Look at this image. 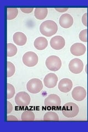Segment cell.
Instances as JSON below:
<instances>
[{
	"instance_id": "cell-8",
	"label": "cell",
	"mask_w": 88,
	"mask_h": 132,
	"mask_svg": "<svg viewBox=\"0 0 88 132\" xmlns=\"http://www.w3.org/2000/svg\"><path fill=\"white\" fill-rule=\"evenodd\" d=\"M61 100L57 95L52 94L48 95L44 100V105L49 107H58L61 106Z\"/></svg>"
},
{
	"instance_id": "cell-16",
	"label": "cell",
	"mask_w": 88,
	"mask_h": 132,
	"mask_svg": "<svg viewBox=\"0 0 88 132\" xmlns=\"http://www.w3.org/2000/svg\"><path fill=\"white\" fill-rule=\"evenodd\" d=\"M48 46L47 40L43 36H40L34 41V46L37 50H44Z\"/></svg>"
},
{
	"instance_id": "cell-23",
	"label": "cell",
	"mask_w": 88,
	"mask_h": 132,
	"mask_svg": "<svg viewBox=\"0 0 88 132\" xmlns=\"http://www.w3.org/2000/svg\"><path fill=\"white\" fill-rule=\"evenodd\" d=\"M15 88L13 85L7 83V99H11L13 97L15 94Z\"/></svg>"
},
{
	"instance_id": "cell-10",
	"label": "cell",
	"mask_w": 88,
	"mask_h": 132,
	"mask_svg": "<svg viewBox=\"0 0 88 132\" xmlns=\"http://www.w3.org/2000/svg\"><path fill=\"white\" fill-rule=\"evenodd\" d=\"M50 44L53 49L55 50H60L65 46L66 41L62 36L57 35L51 38L50 41Z\"/></svg>"
},
{
	"instance_id": "cell-13",
	"label": "cell",
	"mask_w": 88,
	"mask_h": 132,
	"mask_svg": "<svg viewBox=\"0 0 88 132\" xmlns=\"http://www.w3.org/2000/svg\"><path fill=\"white\" fill-rule=\"evenodd\" d=\"M73 87V82L68 78L62 79L58 84V88L60 92L64 93L69 92Z\"/></svg>"
},
{
	"instance_id": "cell-5",
	"label": "cell",
	"mask_w": 88,
	"mask_h": 132,
	"mask_svg": "<svg viewBox=\"0 0 88 132\" xmlns=\"http://www.w3.org/2000/svg\"><path fill=\"white\" fill-rule=\"evenodd\" d=\"M23 63L28 67L35 66L39 61V57L36 53L33 51H28L25 53L22 57Z\"/></svg>"
},
{
	"instance_id": "cell-15",
	"label": "cell",
	"mask_w": 88,
	"mask_h": 132,
	"mask_svg": "<svg viewBox=\"0 0 88 132\" xmlns=\"http://www.w3.org/2000/svg\"><path fill=\"white\" fill-rule=\"evenodd\" d=\"M13 41L18 46H24L27 42V37L22 32H16L13 35Z\"/></svg>"
},
{
	"instance_id": "cell-9",
	"label": "cell",
	"mask_w": 88,
	"mask_h": 132,
	"mask_svg": "<svg viewBox=\"0 0 88 132\" xmlns=\"http://www.w3.org/2000/svg\"><path fill=\"white\" fill-rule=\"evenodd\" d=\"M72 96L74 100L82 101L86 97V91L83 86H76L72 90Z\"/></svg>"
},
{
	"instance_id": "cell-11",
	"label": "cell",
	"mask_w": 88,
	"mask_h": 132,
	"mask_svg": "<svg viewBox=\"0 0 88 132\" xmlns=\"http://www.w3.org/2000/svg\"><path fill=\"white\" fill-rule=\"evenodd\" d=\"M58 80V77L56 74L50 73L44 78V84L46 88L52 89L57 85Z\"/></svg>"
},
{
	"instance_id": "cell-27",
	"label": "cell",
	"mask_w": 88,
	"mask_h": 132,
	"mask_svg": "<svg viewBox=\"0 0 88 132\" xmlns=\"http://www.w3.org/2000/svg\"><path fill=\"white\" fill-rule=\"evenodd\" d=\"M12 110H13V106H12L11 103L9 101H7V114H10Z\"/></svg>"
},
{
	"instance_id": "cell-26",
	"label": "cell",
	"mask_w": 88,
	"mask_h": 132,
	"mask_svg": "<svg viewBox=\"0 0 88 132\" xmlns=\"http://www.w3.org/2000/svg\"><path fill=\"white\" fill-rule=\"evenodd\" d=\"M34 8H20V11H22V12L24 13H27V14H29L30 13L33 12V11L34 10Z\"/></svg>"
},
{
	"instance_id": "cell-7",
	"label": "cell",
	"mask_w": 88,
	"mask_h": 132,
	"mask_svg": "<svg viewBox=\"0 0 88 132\" xmlns=\"http://www.w3.org/2000/svg\"><path fill=\"white\" fill-rule=\"evenodd\" d=\"M68 68L72 73L75 74H79L83 71L84 63L81 60L75 58L69 62Z\"/></svg>"
},
{
	"instance_id": "cell-4",
	"label": "cell",
	"mask_w": 88,
	"mask_h": 132,
	"mask_svg": "<svg viewBox=\"0 0 88 132\" xmlns=\"http://www.w3.org/2000/svg\"><path fill=\"white\" fill-rule=\"evenodd\" d=\"M27 89L29 93L36 94L40 93L43 89V84L38 78H33L27 84Z\"/></svg>"
},
{
	"instance_id": "cell-25",
	"label": "cell",
	"mask_w": 88,
	"mask_h": 132,
	"mask_svg": "<svg viewBox=\"0 0 88 132\" xmlns=\"http://www.w3.org/2000/svg\"><path fill=\"white\" fill-rule=\"evenodd\" d=\"M82 22L83 24L85 27L88 26V13L86 12L84 14L82 18Z\"/></svg>"
},
{
	"instance_id": "cell-17",
	"label": "cell",
	"mask_w": 88,
	"mask_h": 132,
	"mask_svg": "<svg viewBox=\"0 0 88 132\" xmlns=\"http://www.w3.org/2000/svg\"><path fill=\"white\" fill-rule=\"evenodd\" d=\"M48 14L47 8H35L34 10L35 17L39 20H43L46 17Z\"/></svg>"
},
{
	"instance_id": "cell-20",
	"label": "cell",
	"mask_w": 88,
	"mask_h": 132,
	"mask_svg": "<svg viewBox=\"0 0 88 132\" xmlns=\"http://www.w3.org/2000/svg\"><path fill=\"white\" fill-rule=\"evenodd\" d=\"M7 19L8 20L15 19L18 14V9L17 8L8 7L7 8Z\"/></svg>"
},
{
	"instance_id": "cell-3",
	"label": "cell",
	"mask_w": 88,
	"mask_h": 132,
	"mask_svg": "<svg viewBox=\"0 0 88 132\" xmlns=\"http://www.w3.org/2000/svg\"><path fill=\"white\" fill-rule=\"evenodd\" d=\"M47 68L51 71L56 72L62 66V61L60 57L56 55H52L47 57L45 61Z\"/></svg>"
},
{
	"instance_id": "cell-22",
	"label": "cell",
	"mask_w": 88,
	"mask_h": 132,
	"mask_svg": "<svg viewBox=\"0 0 88 132\" xmlns=\"http://www.w3.org/2000/svg\"><path fill=\"white\" fill-rule=\"evenodd\" d=\"M15 71V66L10 61H7V77L10 78L13 76Z\"/></svg>"
},
{
	"instance_id": "cell-18",
	"label": "cell",
	"mask_w": 88,
	"mask_h": 132,
	"mask_svg": "<svg viewBox=\"0 0 88 132\" xmlns=\"http://www.w3.org/2000/svg\"><path fill=\"white\" fill-rule=\"evenodd\" d=\"M35 119V114L30 110L24 111L21 114V120L22 121H33Z\"/></svg>"
},
{
	"instance_id": "cell-21",
	"label": "cell",
	"mask_w": 88,
	"mask_h": 132,
	"mask_svg": "<svg viewBox=\"0 0 88 132\" xmlns=\"http://www.w3.org/2000/svg\"><path fill=\"white\" fill-rule=\"evenodd\" d=\"M18 52L17 47L12 43L7 44V57H11L15 56Z\"/></svg>"
},
{
	"instance_id": "cell-2",
	"label": "cell",
	"mask_w": 88,
	"mask_h": 132,
	"mask_svg": "<svg viewBox=\"0 0 88 132\" xmlns=\"http://www.w3.org/2000/svg\"><path fill=\"white\" fill-rule=\"evenodd\" d=\"M79 109L78 106L73 102H68L62 107V112L65 117L73 118L76 117L79 113Z\"/></svg>"
},
{
	"instance_id": "cell-19",
	"label": "cell",
	"mask_w": 88,
	"mask_h": 132,
	"mask_svg": "<svg viewBox=\"0 0 88 132\" xmlns=\"http://www.w3.org/2000/svg\"><path fill=\"white\" fill-rule=\"evenodd\" d=\"M43 119L45 121H59V116L56 112L49 111L44 114Z\"/></svg>"
},
{
	"instance_id": "cell-6",
	"label": "cell",
	"mask_w": 88,
	"mask_h": 132,
	"mask_svg": "<svg viewBox=\"0 0 88 132\" xmlns=\"http://www.w3.org/2000/svg\"><path fill=\"white\" fill-rule=\"evenodd\" d=\"M31 98L29 95L25 92H20L15 96L16 105L20 107H27L30 104Z\"/></svg>"
},
{
	"instance_id": "cell-14",
	"label": "cell",
	"mask_w": 88,
	"mask_h": 132,
	"mask_svg": "<svg viewBox=\"0 0 88 132\" xmlns=\"http://www.w3.org/2000/svg\"><path fill=\"white\" fill-rule=\"evenodd\" d=\"M74 22L73 16L68 13L62 14L59 19V24L63 28L68 29L72 26Z\"/></svg>"
},
{
	"instance_id": "cell-28",
	"label": "cell",
	"mask_w": 88,
	"mask_h": 132,
	"mask_svg": "<svg viewBox=\"0 0 88 132\" xmlns=\"http://www.w3.org/2000/svg\"><path fill=\"white\" fill-rule=\"evenodd\" d=\"M7 121H18V119L14 116H8L7 118Z\"/></svg>"
},
{
	"instance_id": "cell-1",
	"label": "cell",
	"mask_w": 88,
	"mask_h": 132,
	"mask_svg": "<svg viewBox=\"0 0 88 132\" xmlns=\"http://www.w3.org/2000/svg\"><path fill=\"white\" fill-rule=\"evenodd\" d=\"M39 30L42 35L46 37H51L56 34L58 31V26L53 20H47L40 24Z\"/></svg>"
},
{
	"instance_id": "cell-29",
	"label": "cell",
	"mask_w": 88,
	"mask_h": 132,
	"mask_svg": "<svg viewBox=\"0 0 88 132\" xmlns=\"http://www.w3.org/2000/svg\"><path fill=\"white\" fill-rule=\"evenodd\" d=\"M55 10L60 13H64V12L68 10V8H55Z\"/></svg>"
},
{
	"instance_id": "cell-24",
	"label": "cell",
	"mask_w": 88,
	"mask_h": 132,
	"mask_svg": "<svg viewBox=\"0 0 88 132\" xmlns=\"http://www.w3.org/2000/svg\"><path fill=\"white\" fill-rule=\"evenodd\" d=\"M87 29H84L82 30L79 34V38L82 42L84 43H87L88 41V31Z\"/></svg>"
},
{
	"instance_id": "cell-12",
	"label": "cell",
	"mask_w": 88,
	"mask_h": 132,
	"mask_svg": "<svg viewBox=\"0 0 88 132\" xmlns=\"http://www.w3.org/2000/svg\"><path fill=\"white\" fill-rule=\"evenodd\" d=\"M86 47L85 45L82 43H77L73 44L70 47V51L75 56H81L85 54Z\"/></svg>"
}]
</instances>
